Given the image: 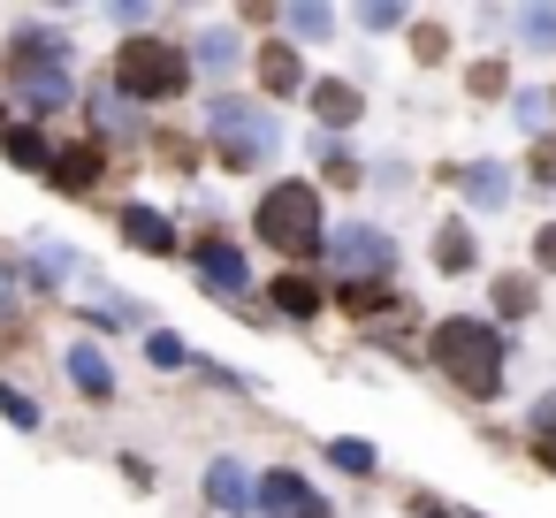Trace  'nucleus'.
Listing matches in <instances>:
<instances>
[{"label": "nucleus", "mask_w": 556, "mask_h": 518, "mask_svg": "<svg viewBox=\"0 0 556 518\" xmlns=\"http://www.w3.org/2000/svg\"><path fill=\"white\" fill-rule=\"evenodd\" d=\"M548 108H556V100H541V92H518V123H533V130H541V115H548Z\"/></svg>", "instance_id": "27"}, {"label": "nucleus", "mask_w": 556, "mask_h": 518, "mask_svg": "<svg viewBox=\"0 0 556 518\" xmlns=\"http://www.w3.org/2000/svg\"><path fill=\"white\" fill-rule=\"evenodd\" d=\"M503 176H510V168L480 161V168H465L457 184H465V199H472V206H503V199H510V184H503Z\"/></svg>", "instance_id": "13"}, {"label": "nucleus", "mask_w": 556, "mask_h": 518, "mask_svg": "<svg viewBox=\"0 0 556 518\" xmlns=\"http://www.w3.org/2000/svg\"><path fill=\"white\" fill-rule=\"evenodd\" d=\"M495 305H503L510 320H518V313H533V282H526V275H503V282H495Z\"/></svg>", "instance_id": "20"}, {"label": "nucleus", "mask_w": 556, "mask_h": 518, "mask_svg": "<svg viewBox=\"0 0 556 518\" xmlns=\"http://www.w3.org/2000/svg\"><path fill=\"white\" fill-rule=\"evenodd\" d=\"M9 77L24 85V100H31L39 115H54V108L70 100V70H62V39H39V31H24V39L9 47Z\"/></svg>", "instance_id": "5"}, {"label": "nucleus", "mask_w": 556, "mask_h": 518, "mask_svg": "<svg viewBox=\"0 0 556 518\" xmlns=\"http://www.w3.org/2000/svg\"><path fill=\"white\" fill-rule=\"evenodd\" d=\"M533 184H556V138H533Z\"/></svg>", "instance_id": "25"}, {"label": "nucleus", "mask_w": 556, "mask_h": 518, "mask_svg": "<svg viewBox=\"0 0 556 518\" xmlns=\"http://www.w3.org/2000/svg\"><path fill=\"white\" fill-rule=\"evenodd\" d=\"M199 267H206V282H214V290H229V298L252 282V275H244V252H237V244H222V237H206V244H199Z\"/></svg>", "instance_id": "8"}, {"label": "nucleus", "mask_w": 556, "mask_h": 518, "mask_svg": "<svg viewBox=\"0 0 556 518\" xmlns=\"http://www.w3.org/2000/svg\"><path fill=\"white\" fill-rule=\"evenodd\" d=\"M434 260H442L450 275H465V267H472V237H465V222H450V229H442V244H434Z\"/></svg>", "instance_id": "16"}, {"label": "nucleus", "mask_w": 556, "mask_h": 518, "mask_svg": "<svg viewBox=\"0 0 556 518\" xmlns=\"http://www.w3.org/2000/svg\"><path fill=\"white\" fill-rule=\"evenodd\" d=\"M9 153H16L24 168H54V153H47V138H39V130H9Z\"/></svg>", "instance_id": "18"}, {"label": "nucleus", "mask_w": 556, "mask_h": 518, "mask_svg": "<svg viewBox=\"0 0 556 518\" xmlns=\"http://www.w3.org/2000/svg\"><path fill=\"white\" fill-rule=\"evenodd\" d=\"M275 305H282V313H298V320H305V313H313V305H320V290H313V282H305V275H282V282H275Z\"/></svg>", "instance_id": "17"}, {"label": "nucleus", "mask_w": 556, "mask_h": 518, "mask_svg": "<svg viewBox=\"0 0 556 518\" xmlns=\"http://www.w3.org/2000/svg\"><path fill=\"white\" fill-rule=\"evenodd\" d=\"M260 503H267L275 518H336V510H328L298 472H267V480H260Z\"/></svg>", "instance_id": "7"}, {"label": "nucleus", "mask_w": 556, "mask_h": 518, "mask_svg": "<svg viewBox=\"0 0 556 518\" xmlns=\"http://www.w3.org/2000/svg\"><path fill=\"white\" fill-rule=\"evenodd\" d=\"M548 100H556V92H548Z\"/></svg>", "instance_id": "30"}, {"label": "nucleus", "mask_w": 556, "mask_h": 518, "mask_svg": "<svg viewBox=\"0 0 556 518\" xmlns=\"http://www.w3.org/2000/svg\"><path fill=\"white\" fill-rule=\"evenodd\" d=\"M184 85H191V62L168 39H130L115 54V92L123 100H176Z\"/></svg>", "instance_id": "2"}, {"label": "nucleus", "mask_w": 556, "mask_h": 518, "mask_svg": "<svg viewBox=\"0 0 556 518\" xmlns=\"http://www.w3.org/2000/svg\"><path fill=\"white\" fill-rule=\"evenodd\" d=\"M533 252H541V267L556 275V229H541V237H533Z\"/></svg>", "instance_id": "29"}, {"label": "nucleus", "mask_w": 556, "mask_h": 518, "mask_svg": "<svg viewBox=\"0 0 556 518\" xmlns=\"http://www.w3.org/2000/svg\"><path fill=\"white\" fill-rule=\"evenodd\" d=\"M343 305L351 313H389V282H343Z\"/></svg>", "instance_id": "19"}, {"label": "nucleus", "mask_w": 556, "mask_h": 518, "mask_svg": "<svg viewBox=\"0 0 556 518\" xmlns=\"http://www.w3.org/2000/svg\"><path fill=\"white\" fill-rule=\"evenodd\" d=\"M47 176H54L62 191H92V176H100V146H62Z\"/></svg>", "instance_id": "10"}, {"label": "nucleus", "mask_w": 556, "mask_h": 518, "mask_svg": "<svg viewBox=\"0 0 556 518\" xmlns=\"http://www.w3.org/2000/svg\"><path fill=\"white\" fill-rule=\"evenodd\" d=\"M328 252L343 260L351 282H381V275H389V237H381V229H336Z\"/></svg>", "instance_id": "6"}, {"label": "nucleus", "mask_w": 556, "mask_h": 518, "mask_svg": "<svg viewBox=\"0 0 556 518\" xmlns=\"http://www.w3.org/2000/svg\"><path fill=\"white\" fill-rule=\"evenodd\" d=\"M328 457H336V465H343V472H374V450H366V442H336V450H328Z\"/></svg>", "instance_id": "23"}, {"label": "nucleus", "mask_w": 556, "mask_h": 518, "mask_svg": "<svg viewBox=\"0 0 556 518\" xmlns=\"http://www.w3.org/2000/svg\"><path fill=\"white\" fill-rule=\"evenodd\" d=\"M184 358H191V351H184L176 336H153V366H184Z\"/></svg>", "instance_id": "28"}, {"label": "nucleus", "mask_w": 556, "mask_h": 518, "mask_svg": "<svg viewBox=\"0 0 556 518\" xmlns=\"http://www.w3.org/2000/svg\"><path fill=\"white\" fill-rule=\"evenodd\" d=\"M0 412H9L16 427H39V404H31L24 389H0Z\"/></svg>", "instance_id": "22"}, {"label": "nucleus", "mask_w": 556, "mask_h": 518, "mask_svg": "<svg viewBox=\"0 0 556 518\" xmlns=\"http://www.w3.org/2000/svg\"><path fill=\"white\" fill-rule=\"evenodd\" d=\"M313 115L328 130H343V123H358V92L351 85H313Z\"/></svg>", "instance_id": "12"}, {"label": "nucleus", "mask_w": 556, "mask_h": 518, "mask_svg": "<svg viewBox=\"0 0 556 518\" xmlns=\"http://www.w3.org/2000/svg\"><path fill=\"white\" fill-rule=\"evenodd\" d=\"M70 381H77L85 396H108V389H115V374H108V358H100L92 343H77V351H70Z\"/></svg>", "instance_id": "15"}, {"label": "nucleus", "mask_w": 556, "mask_h": 518, "mask_svg": "<svg viewBox=\"0 0 556 518\" xmlns=\"http://www.w3.org/2000/svg\"><path fill=\"white\" fill-rule=\"evenodd\" d=\"M290 24H298V39H328V24H336V16H328V9H298Z\"/></svg>", "instance_id": "24"}, {"label": "nucleus", "mask_w": 556, "mask_h": 518, "mask_svg": "<svg viewBox=\"0 0 556 518\" xmlns=\"http://www.w3.org/2000/svg\"><path fill=\"white\" fill-rule=\"evenodd\" d=\"M533 427H541V450L556 457V396H548V404H533Z\"/></svg>", "instance_id": "26"}, {"label": "nucleus", "mask_w": 556, "mask_h": 518, "mask_svg": "<svg viewBox=\"0 0 556 518\" xmlns=\"http://www.w3.org/2000/svg\"><path fill=\"white\" fill-rule=\"evenodd\" d=\"M427 358H434L457 389H472V396H495V389H503V336L480 328V320H442V328L427 336Z\"/></svg>", "instance_id": "1"}, {"label": "nucleus", "mask_w": 556, "mask_h": 518, "mask_svg": "<svg viewBox=\"0 0 556 518\" xmlns=\"http://www.w3.org/2000/svg\"><path fill=\"white\" fill-rule=\"evenodd\" d=\"M260 237L267 244H282V252H320L328 237H320V199L305 191V184H275L267 199H260Z\"/></svg>", "instance_id": "4"}, {"label": "nucleus", "mask_w": 556, "mask_h": 518, "mask_svg": "<svg viewBox=\"0 0 556 518\" xmlns=\"http://www.w3.org/2000/svg\"><path fill=\"white\" fill-rule=\"evenodd\" d=\"M518 31H526L533 47H556V9H526V16H518Z\"/></svg>", "instance_id": "21"}, {"label": "nucleus", "mask_w": 556, "mask_h": 518, "mask_svg": "<svg viewBox=\"0 0 556 518\" xmlns=\"http://www.w3.org/2000/svg\"><path fill=\"white\" fill-rule=\"evenodd\" d=\"M206 495H214L222 510H252V503H260V488H252V472H244L237 457H222V465L206 472Z\"/></svg>", "instance_id": "9"}, {"label": "nucleus", "mask_w": 556, "mask_h": 518, "mask_svg": "<svg viewBox=\"0 0 556 518\" xmlns=\"http://www.w3.org/2000/svg\"><path fill=\"white\" fill-rule=\"evenodd\" d=\"M123 229H130V244H146V252H176V229H168L153 206H130V214H123Z\"/></svg>", "instance_id": "14"}, {"label": "nucleus", "mask_w": 556, "mask_h": 518, "mask_svg": "<svg viewBox=\"0 0 556 518\" xmlns=\"http://www.w3.org/2000/svg\"><path fill=\"white\" fill-rule=\"evenodd\" d=\"M206 138H214V153L229 168H267L275 161V115H260L252 100H214Z\"/></svg>", "instance_id": "3"}, {"label": "nucleus", "mask_w": 556, "mask_h": 518, "mask_svg": "<svg viewBox=\"0 0 556 518\" xmlns=\"http://www.w3.org/2000/svg\"><path fill=\"white\" fill-rule=\"evenodd\" d=\"M298 77H305L298 70V47H260V85L267 92H298Z\"/></svg>", "instance_id": "11"}]
</instances>
